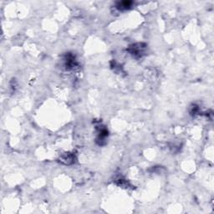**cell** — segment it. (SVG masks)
<instances>
[{"label":"cell","mask_w":214,"mask_h":214,"mask_svg":"<svg viewBox=\"0 0 214 214\" xmlns=\"http://www.w3.org/2000/svg\"><path fill=\"white\" fill-rule=\"evenodd\" d=\"M130 4H131V2H121V3H119V4H118V5H117V8H128L130 6Z\"/></svg>","instance_id":"obj_1"}]
</instances>
